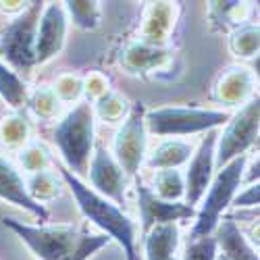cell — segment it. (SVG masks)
Instances as JSON below:
<instances>
[{
	"label": "cell",
	"mask_w": 260,
	"mask_h": 260,
	"mask_svg": "<svg viewBox=\"0 0 260 260\" xmlns=\"http://www.w3.org/2000/svg\"><path fill=\"white\" fill-rule=\"evenodd\" d=\"M64 11H67L69 21H73V25H77L79 29H96L102 21V7L96 0H69V3H62Z\"/></svg>",
	"instance_id": "26"
},
{
	"label": "cell",
	"mask_w": 260,
	"mask_h": 260,
	"mask_svg": "<svg viewBox=\"0 0 260 260\" xmlns=\"http://www.w3.org/2000/svg\"><path fill=\"white\" fill-rule=\"evenodd\" d=\"M108 90V79L102 73H90L83 77V94L88 96V102L98 100L102 94H106Z\"/></svg>",
	"instance_id": "33"
},
{
	"label": "cell",
	"mask_w": 260,
	"mask_h": 260,
	"mask_svg": "<svg viewBox=\"0 0 260 260\" xmlns=\"http://www.w3.org/2000/svg\"><path fill=\"white\" fill-rule=\"evenodd\" d=\"M216 138H219V129L204 134L198 148H193V154L187 162V171L183 173L185 181V196L183 204L196 208L202 196L206 193L212 177H214V154H216Z\"/></svg>",
	"instance_id": "9"
},
{
	"label": "cell",
	"mask_w": 260,
	"mask_h": 260,
	"mask_svg": "<svg viewBox=\"0 0 260 260\" xmlns=\"http://www.w3.org/2000/svg\"><path fill=\"white\" fill-rule=\"evenodd\" d=\"M256 96V75L246 64L225 69L214 83V100L227 108H242Z\"/></svg>",
	"instance_id": "14"
},
{
	"label": "cell",
	"mask_w": 260,
	"mask_h": 260,
	"mask_svg": "<svg viewBox=\"0 0 260 260\" xmlns=\"http://www.w3.org/2000/svg\"><path fill=\"white\" fill-rule=\"evenodd\" d=\"M146 108L136 102L129 108L125 121L121 123L113 144V156L127 177L138 179V173L148 156V129H146Z\"/></svg>",
	"instance_id": "8"
},
{
	"label": "cell",
	"mask_w": 260,
	"mask_h": 260,
	"mask_svg": "<svg viewBox=\"0 0 260 260\" xmlns=\"http://www.w3.org/2000/svg\"><path fill=\"white\" fill-rule=\"evenodd\" d=\"M60 181L69 187L71 196L83 214L85 221H90L94 227L100 229L102 235H106L111 242H115L121 252L125 254V260H136L140 256L138 252V223L129 216L121 206L113 204L111 200L102 198L96 193L83 179L73 175L62 165H56Z\"/></svg>",
	"instance_id": "1"
},
{
	"label": "cell",
	"mask_w": 260,
	"mask_h": 260,
	"mask_svg": "<svg viewBox=\"0 0 260 260\" xmlns=\"http://www.w3.org/2000/svg\"><path fill=\"white\" fill-rule=\"evenodd\" d=\"M0 200L25 210L42 225L48 223V219H50L48 208L29 198L27 187H25V177L21 175L19 169L3 154H0Z\"/></svg>",
	"instance_id": "13"
},
{
	"label": "cell",
	"mask_w": 260,
	"mask_h": 260,
	"mask_svg": "<svg viewBox=\"0 0 260 260\" xmlns=\"http://www.w3.org/2000/svg\"><path fill=\"white\" fill-rule=\"evenodd\" d=\"M94 136L96 117L88 100H79L69 113H64L52 132V142L60 154L62 167L79 179L88 175V165L94 152Z\"/></svg>",
	"instance_id": "2"
},
{
	"label": "cell",
	"mask_w": 260,
	"mask_h": 260,
	"mask_svg": "<svg viewBox=\"0 0 260 260\" xmlns=\"http://www.w3.org/2000/svg\"><path fill=\"white\" fill-rule=\"evenodd\" d=\"M212 235L219 246V252L227 260H258L256 248L250 244V240L231 216H223Z\"/></svg>",
	"instance_id": "16"
},
{
	"label": "cell",
	"mask_w": 260,
	"mask_h": 260,
	"mask_svg": "<svg viewBox=\"0 0 260 260\" xmlns=\"http://www.w3.org/2000/svg\"><path fill=\"white\" fill-rule=\"evenodd\" d=\"M193 154V146L185 140H165L160 142L152 154L146 156V167L152 171H167V169H181L189 162Z\"/></svg>",
	"instance_id": "19"
},
{
	"label": "cell",
	"mask_w": 260,
	"mask_h": 260,
	"mask_svg": "<svg viewBox=\"0 0 260 260\" xmlns=\"http://www.w3.org/2000/svg\"><path fill=\"white\" fill-rule=\"evenodd\" d=\"M3 225L11 229L27 250L38 260H62L79 248L88 231H81L73 225H42V223H25L5 216Z\"/></svg>",
	"instance_id": "5"
},
{
	"label": "cell",
	"mask_w": 260,
	"mask_h": 260,
	"mask_svg": "<svg viewBox=\"0 0 260 260\" xmlns=\"http://www.w3.org/2000/svg\"><path fill=\"white\" fill-rule=\"evenodd\" d=\"M108 244H113L111 240H108L106 235L102 233H85L83 237V242L79 244V248L75 252H71L67 258H62V260H90L92 256H96L102 248H106Z\"/></svg>",
	"instance_id": "31"
},
{
	"label": "cell",
	"mask_w": 260,
	"mask_h": 260,
	"mask_svg": "<svg viewBox=\"0 0 260 260\" xmlns=\"http://www.w3.org/2000/svg\"><path fill=\"white\" fill-rule=\"evenodd\" d=\"M260 202V185L258 183H250L246 185L244 191H237L233 198V206L235 208H256Z\"/></svg>",
	"instance_id": "34"
},
{
	"label": "cell",
	"mask_w": 260,
	"mask_h": 260,
	"mask_svg": "<svg viewBox=\"0 0 260 260\" xmlns=\"http://www.w3.org/2000/svg\"><path fill=\"white\" fill-rule=\"evenodd\" d=\"M216 260H227V258H225V256H223V254L219 252V256H216Z\"/></svg>",
	"instance_id": "36"
},
{
	"label": "cell",
	"mask_w": 260,
	"mask_h": 260,
	"mask_svg": "<svg viewBox=\"0 0 260 260\" xmlns=\"http://www.w3.org/2000/svg\"><path fill=\"white\" fill-rule=\"evenodd\" d=\"M69 17L62 3H44L36 29V67L56 58L67 42Z\"/></svg>",
	"instance_id": "10"
},
{
	"label": "cell",
	"mask_w": 260,
	"mask_h": 260,
	"mask_svg": "<svg viewBox=\"0 0 260 260\" xmlns=\"http://www.w3.org/2000/svg\"><path fill=\"white\" fill-rule=\"evenodd\" d=\"M152 189L160 200L167 202H183L185 196V181H183V173L179 169H167V171H156Z\"/></svg>",
	"instance_id": "25"
},
{
	"label": "cell",
	"mask_w": 260,
	"mask_h": 260,
	"mask_svg": "<svg viewBox=\"0 0 260 260\" xmlns=\"http://www.w3.org/2000/svg\"><path fill=\"white\" fill-rule=\"evenodd\" d=\"M171 260H179V258H177V256H175V258H171Z\"/></svg>",
	"instance_id": "37"
},
{
	"label": "cell",
	"mask_w": 260,
	"mask_h": 260,
	"mask_svg": "<svg viewBox=\"0 0 260 260\" xmlns=\"http://www.w3.org/2000/svg\"><path fill=\"white\" fill-rule=\"evenodd\" d=\"M169 54H171L169 48L150 46V44H144V42L136 40L125 48L121 56V67L132 75L152 73L156 69H162L169 62Z\"/></svg>",
	"instance_id": "17"
},
{
	"label": "cell",
	"mask_w": 260,
	"mask_h": 260,
	"mask_svg": "<svg viewBox=\"0 0 260 260\" xmlns=\"http://www.w3.org/2000/svg\"><path fill=\"white\" fill-rule=\"evenodd\" d=\"M177 7L173 3H150L140 27V42L150 46L167 48V42L175 27Z\"/></svg>",
	"instance_id": "15"
},
{
	"label": "cell",
	"mask_w": 260,
	"mask_h": 260,
	"mask_svg": "<svg viewBox=\"0 0 260 260\" xmlns=\"http://www.w3.org/2000/svg\"><path fill=\"white\" fill-rule=\"evenodd\" d=\"M260 48V29L254 23H240L229 34V50L237 58H252Z\"/></svg>",
	"instance_id": "24"
},
{
	"label": "cell",
	"mask_w": 260,
	"mask_h": 260,
	"mask_svg": "<svg viewBox=\"0 0 260 260\" xmlns=\"http://www.w3.org/2000/svg\"><path fill=\"white\" fill-rule=\"evenodd\" d=\"M44 9L42 0L29 3V7L19 13L0 31V58L17 75H27L36 67V29Z\"/></svg>",
	"instance_id": "6"
},
{
	"label": "cell",
	"mask_w": 260,
	"mask_h": 260,
	"mask_svg": "<svg viewBox=\"0 0 260 260\" xmlns=\"http://www.w3.org/2000/svg\"><path fill=\"white\" fill-rule=\"evenodd\" d=\"M31 136V127L25 117V113L13 111L11 115L3 117L0 121V142L11 150H21L29 144Z\"/></svg>",
	"instance_id": "21"
},
{
	"label": "cell",
	"mask_w": 260,
	"mask_h": 260,
	"mask_svg": "<svg viewBox=\"0 0 260 260\" xmlns=\"http://www.w3.org/2000/svg\"><path fill=\"white\" fill-rule=\"evenodd\" d=\"M25 104L29 106V111L40 121H54L60 115V111H62V104L56 98V94L52 92L50 85H42V88L29 92Z\"/></svg>",
	"instance_id": "27"
},
{
	"label": "cell",
	"mask_w": 260,
	"mask_h": 260,
	"mask_svg": "<svg viewBox=\"0 0 260 260\" xmlns=\"http://www.w3.org/2000/svg\"><path fill=\"white\" fill-rule=\"evenodd\" d=\"M136 260H142V256H138V258H136Z\"/></svg>",
	"instance_id": "38"
},
{
	"label": "cell",
	"mask_w": 260,
	"mask_h": 260,
	"mask_svg": "<svg viewBox=\"0 0 260 260\" xmlns=\"http://www.w3.org/2000/svg\"><path fill=\"white\" fill-rule=\"evenodd\" d=\"M258 129H260V100L258 96H254L235 115H231V119L223 125V132H219L214 167L221 169L237 156H246L248 150L258 140Z\"/></svg>",
	"instance_id": "7"
},
{
	"label": "cell",
	"mask_w": 260,
	"mask_h": 260,
	"mask_svg": "<svg viewBox=\"0 0 260 260\" xmlns=\"http://www.w3.org/2000/svg\"><path fill=\"white\" fill-rule=\"evenodd\" d=\"M52 92L56 94V98L60 100V104L79 102V98L83 96V77H79L75 73H62L54 81Z\"/></svg>",
	"instance_id": "29"
},
{
	"label": "cell",
	"mask_w": 260,
	"mask_h": 260,
	"mask_svg": "<svg viewBox=\"0 0 260 260\" xmlns=\"http://www.w3.org/2000/svg\"><path fill=\"white\" fill-rule=\"evenodd\" d=\"M231 119L225 108H198V106H160L146 111L144 121L148 134L158 138H183L193 134H208L223 127Z\"/></svg>",
	"instance_id": "4"
},
{
	"label": "cell",
	"mask_w": 260,
	"mask_h": 260,
	"mask_svg": "<svg viewBox=\"0 0 260 260\" xmlns=\"http://www.w3.org/2000/svg\"><path fill=\"white\" fill-rule=\"evenodd\" d=\"M29 7V3H21V0H13V3H0V11L3 13H11V15H19Z\"/></svg>",
	"instance_id": "35"
},
{
	"label": "cell",
	"mask_w": 260,
	"mask_h": 260,
	"mask_svg": "<svg viewBox=\"0 0 260 260\" xmlns=\"http://www.w3.org/2000/svg\"><path fill=\"white\" fill-rule=\"evenodd\" d=\"M248 165V154L246 156H237L225 167L214 171V177L198 202L196 216H193V227L189 231V240L196 237H206L212 235L219 221L223 219L225 210L231 206L235 193L240 191V185L244 181V173Z\"/></svg>",
	"instance_id": "3"
},
{
	"label": "cell",
	"mask_w": 260,
	"mask_h": 260,
	"mask_svg": "<svg viewBox=\"0 0 260 260\" xmlns=\"http://www.w3.org/2000/svg\"><path fill=\"white\" fill-rule=\"evenodd\" d=\"M19 162L23 171L31 175V173L48 171L52 167V154L42 142H29L25 148L19 150Z\"/></svg>",
	"instance_id": "28"
},
{
	"label": "cell",
	"mask_w": 260,
	"mask_h": 260,
	"mask_svg": "<svg viewBox=\"0 0 260 260\" xmlns=\"http://www.w3.org/2000/svg\"><path fill=\"white\" fill-rule=\"evenodd\" d=\"M136 196H138V212H140V231L142 235L148 233L156 225L181 223L196 216V208L183 202H167L160 200L142 179H136Z\"/></svg>",
	"instance_id": "11"
},
{
	"label": "cell",
	"mask_w": 260,
	"mask_h": 260,
	"mask_svg": "<svg viewBox=\"0 0 260 260\" xmlns=\"http://www.w3.org/2000/svg\"><path fill=\"white\" fill-rule=\"evenodd\" d=\"M179 248V225H156L144 233V256L142 260H171Z\"/></svg>",
	"instance_id": "18"
},
{
	"label": "cell",
	"mask_w": 260,
	"mask_h": 260,
	"mask_svg": "<svg viewBox=\"0 0 260 260\" xmlns=\"http://www.w3.org/2000/svg\"><path fill=\"white\" fill-rule=\"evenodd\" d=\"M216 256H219V246H216L214 235H206L189 240L179 260H216Z\"/></svg>",
	"instance_id": "30"
},
{
	"label": "cell",
	"mask_w": 260,
	"mask_h": 260,
	"mask_svg": "<svg viewBox=\"0 0 260 260\" xmlns=\"http://www.w3.org/2000/svg\"><path fill=\"white\" fill-rule=\"evenodd\" d=\"M208 5H210L212 15L223 23V29L229 23H237V25H240V21H242L240 11L248 9V3H208Z\"/></svg>",
	"instance_id": "32"
},
{
	"label": "cell",
	"mask_w": 260,
	"mask_h": 260,
	"mask_svg": "<svg viewBox=\"0 0 260 260\" xmlns=\"http://www.w3.org/2000/svg\"><path fill=\"white\" fill-rule=\"evenodd\" d=\"M25 187H27V193L34 202L46 206L48 202H52L54 198L60 196V177L52 169L31 173L25 179Z\"/></svg>",
	"instance_id": "22"
},
{
	"label": "cell",
	"mask_w": 260,
	"mask_h": 260,
	"mask_svg": "<svg viewBox=\"0 0 260 260\" xmlns=\"http://www.w3.org/2000/svg\"><path fill=\"white\" fill-rule=\"evenodd\" d=\"M29 88L25 79L17 75L9 64L0 58V98L7 106H11L13 111H21L27 102Z\"/></svg>",
	"instance_id": "20"
},
{
	"label": "cell",
	"mask_w": 260,
	"mask_h": 260,
	"mask_svg": "<svg viewBox=\"0 0 260 260\" xmlns=\"http://www.w3.org/2000/svg\"><path fill=\"white\" fill-rule=\"evenodd\" d=\"M88 177L90 185L96 193H100L102 198L111 200L117 206L125 204V191H127V175L119 162L115 160L111 150H106L104 146H94V152L88 165Z\"/></svg>",
	"instance_id": "12"
},
{
	"label": "cell",
	"mask_w": 260,
	"mask_h": 260,
	"mask_svg": "<svg viewBox=\"0 0 260 260\" xmlns=\"http://www.w3.org/2000/svg\"><path fill=\"white\" fill-rule=\"evenodd\" d=\"M129 108H132V104H129L119 92L115 90H108L106 94H102L98 100L92 102V111H94V117L102 119L104 123L108 125H117V123H123Z\"/></svg>",
	"instance_id": "23"
}]
</instances>
